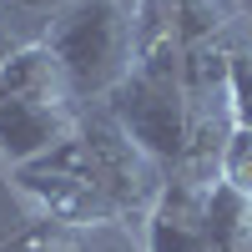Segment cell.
Here are the masks:
<instances>
[{"instance_id": "obj_3", "label": "cell", "mask_w": 252, "mask_h": 252, "mask_svg": "<svg viewBox=\"0 0 252 252\" xmlns=\"http://www.w3.org/2000/svg\"><path fill=\"white\" fill-rule=\"evenodd\" d=\"M81 126V106H51V101H15L0 96V157L15 172L51 157Z\"/></svg>"}, {"instance_id": "obj_15", "label": "cell", "mask_w": 252, "mask_h": 252, "mask_svg": "<svg viewBox=\"0 0 252 252\" xmlns=\"http://www.w3.org/2000/svg\"><path fill=\"white\" fill-rule=\"evenodd\" d=\"M247 15H252V10H247Z\"/></svg>"}, {"instance_id": "obj_5", "label": "cell", "mask_w": 252, "mask_h": 252, "mask_svg": "<svg viewBox=\"0 0 252 252\" xmlns=\"http://www.w3.org/2000/svg\"><path fill=\"white\" fill-rule=\"evenodd\" d=\"M237 10H242L237 0H146V5L136 10V20L166 31L182 51H192V46L227 40V35H232V15Z\"/></svg>"}, {"instance_id": "obj_11", "label": "cell", "mask_w": 252, "mask_h": 252, "mask_svg": "<svg viewBox=\"0 0 252 252\" xmlns=\"http://www.w3.org/2000/svg\"><path fill=\"white\" fill-rule=\"evenodd\" d=\"M26 40H31V35L20 31V20H15V15H10L5 5H0V61H5L10 51H20V46H26Z\"/></svg>"}, {"instance_id": "obj_4", "label": "cell", "mask_w": 252, "mask_h": 252, "mask_svg": "<svg viewBox=\"0 0 252 252\" xmlns=\"http://www.w3.org/2000/svg\"><path fill=\"white\" fill-rule=\"evenodd\" d=\"M202 202H207L202 182L166 177L157 207L141 222V247L146 252H217L207 227H202Z\"/></svg>"}, {"instance_id": "obj_2", "label": "cell", "mask_w": 252, "mask_h": 252, "mask_svg": "<svg viewBox=\"0 0 252 252\" xmlns=\"http://www.w3.org/2000/svg\"><path fill=\"white\" fill-rule=\"evenodd\" d=\"M40 40L56 51L76 106L81 101L106 106L111 91L136 66V15L121 10L116 0H71V5H61L46 20Z\"/></svg>"}, {"instance_id": "obj_8", "label": "cell", "mask_w": 252, "mask_h": 252, "mask_svg": "<svg viewBox=\"0 0 252 252\" xmlns=\"http://www.w3.org/2000/svg\"><path fill=\"white\" fill-rule=\"evenodd\" d=\"M202 227L217 252H252V197L227 182H212L202 202Z\"/></svg>"}, {"instance_id": "obj_7", "label": "cell", "mask_w": 252, "mask_h": 252, "mask_svg": "<svg viewBox=\"0 0 252 252\" xmlns=\"http://www.w3.org/2000/svg\"><path fill=\"white\" fill-rule=\"evenodd\" d=\"M5 252H146V247H141V232H131L126 222L76 227V222L40 217L31 232H20Z\"/></svg>"}, {"instance_id": "obj_14", "label": "cell", "mask_w": 252, "mask_h": 252, "mask_svg": "<svg viewBox=\"0 0 252 252\" xmlns=\"http://www.w3.org/2000/svg\"><path fill=\"white\" fill-rule=\"evenodd\" d=\"M237 5H242V10H252V0H237Z\"/></svg>"}, {"instance_id": "obj_12", "label": "cell", "mask_w": 252, "mask_h": 252, "mask_svg": "<svg viewBox=\"0 0 252 252\" xmlns=\"http://www.w3.org/2000/svg\"><path fill=\"white\" fill-rule=\"evenodd\" d=\"M0 5H5L10 15H46L51 20L61 5H71V0H0Z\"/></svg>"}, {"instance_id": "obj_10", "label": "cell", "mask_w": 252, "mask_h": 252, "mask_svg": "<svg viewBox=\"0 0 252 252\" xmlns=\"http://www.w3.org/2000/svg\"><path fill=\"white\" fill-rule=\"evenodd\" d=\"M217 182L252 197V126H232V136L222 146V161H217Z\"/></svg>"}, {"instance_id": "obj_1", "label": "cell", "mask_w": 252, "mask_h": 252, "mask_svg": "<svg viewBox=\"0 0 252 252\" xmlns=\"http://www.w3.org/2000/svg\"><path fill=\"white\" fill-rule=\"evenodd\" d=\"M166 187V172L116 126L111 111H81V126L51 157L20 166V192L46 217L96 227V222H146Z\"/></svg>"}, {"instance_id": "obj_6", "label": "cell", "mask_w": 252, "mask_h": 252, "mask_svg": "<svg viewBox=\"0 0 252 252\" xmlns=\"http://www.w3.org/2000/svg\"><path fill=\"white\" fill-rule=\"evenodd\" d=\"M0 96H15V101H51V106H76L71 81H66V71H61L56 51H51L40 35H31L20 51H10L5 61H0Z\"/></svg>"}, {"instance_id": "obj_9", "label": "cell", "mask_w": 252, "mask_h": 252, "mask_svg": "<svg viewBox=\"0 0 252 252\" xmlns=\"http://www.w3.org/2000/svg\"><path fill=\"white\" fill-rule=\"evenodd\" d=\"M227 106L237 126H252V40H232L227 56Z\"/></svg>"}, {"instance_id": "obj_13", "label": "cell", "mask_w": 252, "mask_h": 252, "mask_svg": "<svg viewBox=\"0 0 252 252\" xmlns=\"http://www.w3.org/2000/svg\"><path fill=\"white\" fill-rule=\"evenodd\" d=\"M116 5H121V10H131V15H136V10L146 5V0H116Z\"/></svg>"}]
</instances>
